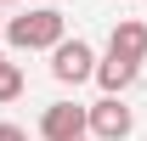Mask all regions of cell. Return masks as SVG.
Listing matches in <instances>:
<instances>
[{
	"label": "cell",
	"instance_id": "6da1fadb",
	"mask_svg": "<svg viewBox=\"0 0 147 141\" xmlns=\"http://www.w3.org/2000/svg\"><path fill=\"white\" fill-rule=\"evenodd\" d=\"M6 40L17 51H51L57 40H68V17L57 6H34L23 17H6Z\"/></svg>",
	"mask_w": 147,
	"mask_h": 141
},
{
	"label": "cell",
	"instance_id": "7a4b0ae2",
	"mask_svg": "<svg viewBox=\"0 0 147 141\" xmlns=\"http://www.w3.org/2000/svg\"><path fill=\"white\" fill-rule=\"evenodd\" d=\"M136 130V113L125 107V96H102V102L85 107V136L91 141H125Z\"/></svg>",
	"mask_w": 147,
	"mask_h": 141
},
{
	"label": "cell",
	"instance_id": "3957f363",
	"mask_svg": "<svg viewBox=\"0 0 147 141\" xmlns=\"http://www.w3.org/2000/svg\"><path fill=\"white\" fill-rule=\"evenodd\" d=\"M51 73L62 79V85H85V79L96 73V51L79 34H74V40H57V45H51Z\"/></svg>",
	"mask_w": 147,
	"mask_h": 141
},
{
	"label": "cell",
	"instance_id": "277c9868",
	"mask_svg": "<svg viewBox=\"0 0 147 141\" xmlns=\"http://www.w3.org/2000/svg\"><path fill=\"white\" fill-rule=\"evenodd\" d=\"M40 136L45 141H79L85 136V107L79 102H51L40 113Z\"/></svg>",
	"mask_w": 147,
	"mask_h": 141
},
{
	"label": "cell",
	"instance_id": "5b68a950",
	"mask_svg": "<svg viewBox=\"0 0 147 141\" xmlns=\"http://www.w3.org/2000/svg\"><path fill=\"white\" fill-rule=\"evenodd\" d=\"M108 56H125V62H136V68H142V62H147V23H142V17L113 23V34H108Z\"/></svg>",
	"mask_w": 147,
	"mask_h": 141
},
{
	"label": "cell",
	"instance_id": "8992f818",
	"mask_svg": "<svg viewBox=\"0 0 147 141\" xmlns=\"http://www.w3.org/2000/svg\"><path fill=\"white\" fill-rule=\"evenodd\" d=\"M136 73H142V68H136V62H125V56H102L91 79H96L102 90H108V96H125V90L136 85Z\"/></svg>",
	"mask_w": 147,
	"mask_h": 141
},
{
	"label": "cell",
	"instance_id": "52a82bcc",
	"mask_svg": "<svg viewBox=\"0 0 147 141\" xmlns=\"http://www.w3.org/2000/svg\"><path fill=\"white\" fill-rule=\"evenodd\" d=\"M17 96H23V68L17 62H0V107L17 102Z\"/></svg>",
	"mask_w": 147,
	"mask_h": 141
},
{
	"label": "cell",
	"instance_id": "ba28073f",
	"mask_svg": "<svg viewBox=\"0 0 147 141\" xmlns=\"http://www.w3.org/2000/svg\"><path fill=\"white\" fill-rule=\"evenodd\" d=\"M0 141H28V130L23 124H0Z\"/></svg>",
	"mask_w": 147,
	"mask_h": 141
},
{
	"label": "cell",
	"instance_id": "9c48e42d",
	"mask_svg": "<svg viewBox=\"0 0 147 141\" xmlns=\"http://www.w3.org/2000/svg\"><path fill=\"white\" fill-rule=\"evenodd\" d=\"M0 6H11V0H0Z\"/></svg>",
	"mask_w": 147,
	"mask_h": 141
},
{
	"label": "cell",
	"instance_id": "30bf717a",
	"mask_svg": "<svg viewBox=\"0 0 147 141\" xmlns=\"http://www.w3.org/2000/svg\"><path fill=\"white\" fill-rule=\"evenodd\" d=\"M0 28H6V17H0Z\"/></svg>",
	"mask_w": 147,
	"mask_h": 141
},
{
	"label": "cell",
	"instance_id": "8fae6325",
	"mask_svg": "<svg viewBox=\"0 0 147 141\" xmlns=\"http://www.w3.org/2000/svg\"><path fill=\"white\" fill-rule=\"evenodd\" d=\"M0 62H6V51H0Z\"/></svg>",
	"mask_w": 147,
	"mask_h": 141
},
{
	"label": "cell",
	"instance_id": "7c38bea8",
	"mask_svg": "<svg viewBox=\"0 0 147 141\" xmlns=\"http://www.w3.org/2000/svg\"><path fill=\"white\" fill-rule=\"evenodd\" d=\"M79 141H91V136H79Z\"/></svg>",
	"mask_w": 147,
	"mask_h": 141
}]
</instances>
